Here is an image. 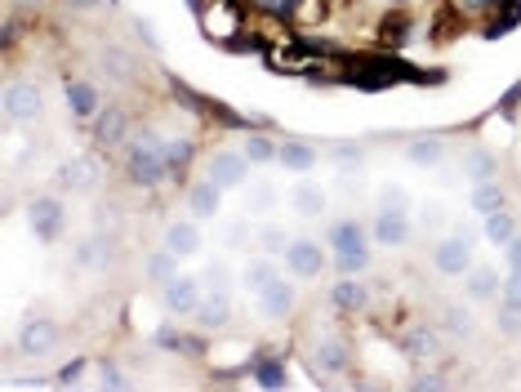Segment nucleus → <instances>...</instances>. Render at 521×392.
Instances as JSON below:
<instances>
[{
  "label": "nucleus",
  "mask_w": 521,
  "mask_h": 392,
  "mask_svg": "<svg viewBox=\"0 0 521 392\" xmlns=\"http://www.w3.org/2000/svg\"><path fill=\"white\" fill-rule=\"evenodd\" d=\"M67 108H72L76 116H85V120H90V116L103 112V99H99V90H94V85L72 81V85H67Z\"/></svg>",
  "instance_id": "a878e982"
},
{
  "label": "nucleus",
  "mask_w": 521,
  "mask_h": 392,
  "mask_svg": "<svg viewBox=\"0 0 521 392\" xmlns=\"http://www.w3.org/2000/svg\"><path fill=\"white\" fill-rule=\"evenodd\" d=\"M192 157H197V148H192L188 139H174V143H165V166H169V174H183V169L192 166Z\"/></svg>",
  "instance_id": "c9c22d12"
},
{
  "label": "nucleus",
  "mask_w": 521,
  "mask_h": 392,
  "mask_svg": "<svg viewBox=\"0 0 521 392\" xmlns=\"http://www.w3.org/2000/svg\"><path fill=\"white\" fill-rule=\"evenodd\" d=\"M334 161H339V169H357L362 166V148L357 143H334Z\"/></svg>",
  "instance_id": "37998d69"
},
{
  "label": "nucleus",
  "mask_w": 521,
  "mask_h": 392,
  "mask_svg": "<svg viewBox=\"0 0 521 392\" xmlns=\"http://www.w3.org/2000/svg\"><path fill=\"white\" fill-rule=\"evenodd\" d=\"M459 32V14L450 9V5H441L437 9V27H432V41H450Z\"/></svg>",
  "instance_id": "ea45409f"
},
{
  "label": "nucleus",
  "mask_w": 521,
  "mask_h": 392,
  "mask_svg": "<svg viewBox=\"0 0 521 392\" xmlns=\"http://www.w3.org/2000/svg\"><path fill=\"white\" fill-rule=\"evenodd\" d=\"M352 366V352H348V343L339 335H325L316 339L313 348V370H321V375H343Z\"/></svg>",
  "instance_id": "ddd939ff"
},
{
  "label": "nucleus",
  "mask_w": 521,
  "mask_h": 392,
  "mask_svg": "<svg viewBox=\"0 0 521 392\" xmlns=\"http://www.w3.org/2000/svg\"><path fill=\"white\" fill-rule=\"evenodd\" d=\"M99 178V161L94 157H76V161H67V166L58 169V183L63 187H90Z\"/></svg>",
  "instance_id": "cd10ccee"
},
{
  "label": "nucleus",
  "mask_w": 521,
  "mask_h": 392,
  "mask_svg": "<svg viewBox=\"0 0 521 392\" xmlns=\"http://www.w3.org/2000/svg\"><path fill=\"white\" fill-rule=\"evenodd\" d=\"M218 206H223V187H218L209 174L188 187V210H192V219H214Z\"/></svg>",
  "instance_id": "f3484780"
},
{
  "label": "nucleus",
  "mask_w": 521,
  "mask_h": 392,
  "mask_svg": "<svg viewBox=\"0 0 521 392\" xmlns=\"http://www.w3.org/2000/svg\"><path fill=\"white\" fill-rule=\"evenodd\" d=\"M103 384H107V388H121V375H116L111 366H103Z\"/></svg>",
  "instance_id": "603ef678"
},
{
  "label": "nucleus",
  "mask_w": 521,
  "mask_h": 392,
  "mask_svg": "<svg viewBox=\"0 0 521 392\" xmlns=\"http://www.w3.org/2000/svg\"><path fill=\"white\" fill-rule=\"evenodd\" d=\"M290 241H294V236H290L285 227H276V224H267L259 232V250H263V254H272V259H276V254H285V250H290Z\"/></svg>",
  "instance_id": "e433bc0d"
},
{
  "label": "nucleus",
  "mask_w": 521,
  "mask_h": 392,
  "mask_svg": "<svg viewBox=\"0 0 521 392\" xmlns=\"http://www.w3.org/2000/svg\"><path fill=\"white\" fill-rule=\"evenodd\" d=\"M401 348H406L410 357H432V352H437V335H432V330H410V335L401 339Z\"/></svg>",
  "instance_id": "58836bf2"
},
{
  "label": "nucleus",
  "mask_w": 521,
  "mask_h": 392,
  "mask_svg": "<svg viewBox=\"0 0 521 392\" xmlns=\"http://www.w3.org/2000/svg\"><path fill=\"white\" fill-rule=\"evenodd\" d=\"M206 290H232V277H227V263H209L206 268Z\"/></svg>",
  "instance_id": "a18cd8bd"
},
{
  "label": "nucleus",
  "mask_w": 521,
  "mask_h": 392,
  "mask_svg": "<svg viewBox=\"0 0 521 392\" xmlns=\"http://www.w3.org/2000/svg\"><path fill=\"white\" fill-rule=\"evenodd\" d=\"M276 277H281V268L272 263V254H259V259H250V263H246V272H241V285H246L250 294H263V290H267V285H272Z\"/></svg>",
  "instance_id": "393cba45"
},
{
  "label": "nucleus",
  "mask_w": 521,
  "mask_h": 392,
  "mask_svg": "<svg viewBox=\"0 0 521 392\" xmlns=\"http://www.w3.org/2000/svg\"><path fill=\"white\" fill-rule=\"evenodd\" d=\"M521 18V0H499L495 5V14H490V27H486V36H504V32H513Z\"/></svg>",
  "instance_id": "72a5a7b5"
},
{
  "label": "nucleus",
  "mask_w": 521,
  "mask_h": 392,
  "mask_svg": "<svg viewBox=\"0 0 521 392\" xmlns=\"http://www.w3.org/2000/svg\"><path fill=\"white\" fill-rule=\"evenodd\" d=\"M165 174H169V166H165V143H160L152 129H143V134L130 143V152H125V178L139 183V187H157Z\"/></svg>",
  "instance_id": "7ed1b4c3"
},
{
  "label": "nucleus",
  "mask_w": 521,
  "mask_h": 392,
  "mask_svg": "<svg viewBox=\"0 0 521 392\" xmlns=\"http://www.w3.org/2000/svg\"><path fill=\"white\" fill-rule=\"evenodd\" d=\"M464 174H468L472 183H490V178L499 174V161H495V152H486V148H472L468 157H464Z\"/></svg>",
  "instance_id": "7c9ffc66"
},
{
  "label": "nucleus",
  "mask_w": 521,
  "mask_h": 392,
  "mask_svg": "<svg viewBox=\"0 0 521 392\" xmlns=\"http://www.w3.org/2000/svg\"><path fill=\"white\" fill-rule=\"evenodd\" d=\"M499 308H513V312H521V268H513V272H508V281H504Z\"/></svg>",
  "instance_id": "a19ab883"
},
{
  "label": "nucleus",
  "mask_w": 521,
  "mask_h": 392,
  "mask_svg": "<svg viewBox=\"0 0 521 392\" xmlns=\"http://www.w3.org/2000/svg\"><path fill=\"white\" fill-rule=\"evenodd\" d=\"M343 81L357 90H383L397 81H419V72L406 67L397 54H352L343 62Z\"/></svg>",
  "instance_id": "f257e3e1"
},
{
  "label": "nucleus",
  "mask_w": 521,
  "mask_h": 392,
  "mask_svg": "<svg viewBox=\"0 0 521 392\" xmlns=\"http://www.w3.org/2000/svg\"><path fill=\"white\" fill-rule=\"evenodd\" d=\"M255 384L267 392L285 388V366H281V361H259V366H255Z\"/></svg>",
  "instance_id": "4c0bfd02"
},
{
  "label": "nucleus",
  "mask_w": 521,
  "mask_h": 392,
  "mask_svg": "<svg viewBox=\"0 0 521 392\" xmlns=\"http://www.w3.org/2000/svg\"><path fill=\"white\" fill-rule=\"evenodd\" d=\"M272 201H276V187H272V183H259V187L250 192V210H255V215H267Z\"/></svg>",
  "instance_id": "79ce46f5"
},
{
  "label": "nucleus",
  "mask_w": 521,
  "mask_h": 392,
  "mask_svg": "<svg viewBox=\"0 0 521 392\" xmlns=\"http://www.w3.org/2000/svg\"><path fill=\"white\" fill-rule=\"evenodd\" d=\"M495 326H499V335H521V312H513V308H499L495 312Z\"/></svg>",
  "instance_id": "c03bdc74"
},
{
  "label": "nucleus",
  "mask_w": 521,
  "mask_h": 392,
  "mask_svg": "<svg viewBox=\"0 0 521 392\" xmlns=\"http://www.w3.org/2000/svg\"><path fill=\"white\" fill-rule=\"evenodd\" d=\"M276 166L290 169V174H313L316 148L313 143H299V139H285V143H276Z\"/></svg>",
  "instance_id": "a211bd4d"
},
{
  "label": "nucleus",
  "mask_w": 521,
  "mask_h": 392,
  "mask_svg": "<svg viewBox=\"0 0 521 392\" xmlns=\"http://www.w3.org/2000/svg\"><path fill=\"white\" fill-rule=\"evenodd\" d=\"M504 201H508V196H504V187H499L495 178H490V183H472V201H468V206L481 215V219H486V215H495V210H504Z\"/></svg>",
  "instance_id": "c756f323"
},
{
  "label": "nucleus",
  "mask_w": 521,
  "mask_h": 392,
  "mask_svg": "<svg viewBox=\"0 0 521 392\" xmlns=\"http://www.w3.org/2000/svg\"><path fill=\"white\" fill-rule=\"evenodd\" d=\"M125 129H130V116L121 112V108H103V112L94 116V143L99 148H116V143H125Z\"/></svg>",
  "instance_id": "6ab92c4d"
},
{
  "label": "nucleus",
  "mask_w": 521,
  "mask_h": 392,
  "mask_svg": "<svg viewBox=\"0 0 521 392\" xmlns=\"http://www.w3.org/2000/svg\"><path fill=\"white\" fill-rule=\"evenodd\" d=\"M313 62H316V50L304 45V41H294V36L267 45V67H276V72H308Z\"/></svg>",
  "instance_id": "f8f14e48"
},
{
  "label": "nucleus",
  "mask_w": 521,
  "mask_h": 392,
  "mask_svg": "<svg viewBox=\"0 0 521 392\" xmlns=\"http://www.w3.org/2000/svg\"><path fill=\"white\" fill-rule=\"evenodd\" d=\"M410 23H415L410 14H388V18L379 23V45H392V50H401V45L410 41V32H415Z\"/></svg>",
  "instance_id": "c85d7f7f"
},
{
  "label": "nucleus",
  "mask_w": 521,
  "mask_h": 392,
  "mask_svg": "<svg viewBox=\"0 0 521 392\" xmlns=\"http://www.w3.org/2000/svg\"><path fill=\"white\" fill-rule=\"evenodd\" d=\"M201 303H206V281L174 277L165 285V312H169V317H197Z\"/></svg>",
  "instance_id": "9d476101"
},
{
  "label": "nucleus",
  "mask_w": 521,
  "mask_h": 392,
  "mask_svg": "<svg viewBox=\"0 0 521 392\" xmlns=\"http://www.w3.org/2000/svg\"><path fill=\"white\" fill-rule=\"evenodd\" d=\"M370 232H365L357 219H339V224L330 227V236H325V245L334 250V268L343 272V277H357L370 268V241H365Z\"/></svg>",
  "instance_id": "f03ea898"
},
{
  "label": "nucleus",
  "mask_w": 521,
  "mask_h": 392,
  "mask_svg": "<svg viewBox=\"0 0 521 392\" xmlns=\"http://www.w3.org/2000/svg\"><path fill=\"white\" fill-rule=\"evenodd\" d=\"M223 236H227V245H246V241H250V224H246V219H236V224H227Z\"/></svg>",
  "instance_id": "09e8293b"
},
{
  "label": "nucleus",
  "mask_w": 521,
  "mask_h": 392,
  "mask_svg": "<svg viewBox=\"0 0 521 392\" xmlns=\"http://www.w3.org/2000/svg\"><path fill=\"white\" fill-rule=\"evenodd\" d=\"M446 326H450L455 335H464V339L472 335V317L464 312V308H446Z\"/></svg>",
  "instance_id": "49530a36"
},
{
  "label": "nucleus",
  "mask_w": 521,
  "mask_h": 392,
  "mask_svg": "<svg viewBox=\"0 0 521 392\" xmlns=\"http://www.w3.org/2000/svg\"><path fill=\"white\" fill-rule=\"evenodd\" d=\"M41 112H45L41 85L14 81V85L5 90V120H9V125H32V120H41Z\"/></svg>",
  "instance_id": "39448f33"
},
{
  "label": "nucleus",
  "mask_w": 521,
  "mask_h": 392,
  "mask_svg": "<svg viewBox=\"0 0 521 392\" xmlns=\"http://www.w3.org/2000/svg\"><path fill=\"white\" fill-rule=\"evenodd\" d=\"M67 5H72V9H94L99 0H67Z\"/></svg>",
  "instance_id": "864d4df0"
},
{
  "label": "nucleus",
  "mask_w": 521,
  "mask_h": 392,
  "mask_svg": "<svg viewBox=\"0 0 521 392\" xmlns=\"http://www.w3.org/2000/svg\"><path fill=\"white\" fill-rule=\"evenodd\" d=\"M27 224H32V236L36 241H58L63 236V227H67V210H63V201H53V196H36V201H27Z\"/></svg>",
  "instance_id": "0eeeda50"
},
{
  "label": "nucleus",
  "mask_w": 521,
  "mask_h": 392,
  "mask_svg": "<svg viewBox=\"0 0 521 392\" xmlns=\"http://www.w3.org/2000/svg\"><path fill=\"white\" fill-rule=\"evenodd\" d=\"M165 250H174L178 259H192V254H201V232L192 224H169L165 227Z\"/></svg>",
  "instance_id": "5701e85b"
},
{
  "label": "nucleus",
  "mask_w": 521,
  "mask_h": 392,
  "mask_svg": "<svg viewBox=\"0 0 521 392\" xmlns=\"http://www.w3.org/2000/svg\"><path fill=\"white\" fill-rule=\"evenodd\" d=\"M232 321V290H206V303L197 308L201 330H223Z\"/></svg>",
  "instance_id": "dca6fc26"
},
{
  "label": "nucleus",
  "mask_w": 521,
  "mask_h": 392,
  "mask_svg": "<svg viewBox=\"0 0 521 392\" xmlns=\"http://www.w3.org/2000/svg\"><path fill=\"white\" fill-rule=\"evenodd\" d=\"M513 236H517V219H513L508 210L486 215V241H490V245H508Z\"/></svg>",
  "instance_id": "473e14b6"
},
{
  "label": "nucleus",
  "mask_w": 521,
  "mask_h": 392,
  "mask_svg": "<svg viewBox=\"0 0 521 392\" xmlns=\"http://www.w3.org/2000/svg\"><path fill=\"white\" fill-rule=\"evenodd\" d=\"M157 348H174V352H178V348H188V339L174 335L169 326H160V330H157Z\"/></svg>",
  "instance_id": "8fccbe9b"
},
{
  "label": "nucleus",
  "mask_w": 521,
  "mask_h": 392,
  "mask_svg": "<svg viewBox=\"0 0 521 392\" xmlns=\"http://www.w3.org/2000/svg\"><path fill=\"white\" fill-rule=\"evenodd\" d=\"M246 23H250V14H246L241 0H209V9H206V36L209 41L236 45L241 32H246Z\"/></svg>",
  "instance_id": "20e7f679"
},
{
  "label": "nucleus",
  "mask_w": 521,
  "mask_h": 392,
  "mask_svg": "<svg viewBox=\"0 0 521 392\" xmlns=\"http://www.w3.org/2000/svg\"><path fill=\"white\" fill-rule=\"evenodd\" d=\"M281 259L299 281H316L325 272V245H316V236H294Z\"/></svg>",
  "instance_id": "6e6552de"
},
{
  "label": "nucleus",
  "mask_w": 521,
  "mask_h": 392,
  "mask_svg": "<svg viewBox=\"0 0 521 392\" xmlns=\"http://www.w3.org/2000/svg\"><path fill=\"white\" fill-rule=\"evenodd\" d=\"M241 152H246L250 166H272V161H276V143L263 139V134H250V139L241 143Z\"/></svg>",
  "instance_id": "f704fd0d"
},
{
  "label": "nucleus",
  "mask_w": 521,
  "mask_h": 392,
  "mask_svg": "<svg viewBox=\"0 0 521 392\" xmlns=\"http://www.w3.org/2000/svg\"><path fill=\"white\" fill-rule=\"evenodd\" d=\"M58 348V326L53 321H27L23 330H18V352L23 357H45V352H53Z\"/></svg>",
  "instance_id": "4468645a"
},
{
  "label": "nucleus",
  "mask_w": 521,
  "mask_h": 392,
  "mask_svg": "<svg viewBox=\"0 0 521 392\" xmlns=\"http://www.w3.org/2000/svg\"><path fill=\"white\" fill-rule=\"evenodd\" d=\"M259 308H263V317L267 321H281V317H290L294 312V285H285V281L276 277L267 290L259 294Z\"/></svg>",
  "instance_id": "aec40b11"
},
{
  "label": "nucleus",
  "mask_w": 521,
  "mask_h": 392,
  "mask_svg": "<svg viewBox=\"0 0 521 392\" xmlns=\"http://www.w3.org/2000/svg\"><path fill=\"white\" fill-rule=\"evenodd\" d=\"M81 375H85V361H72V366H63V370H58V379H53V384H63V388H72V384H76Z\"/></svg>",
  "instance_id": "de8ad7c7"
},
{
  "label": "nucleus",
  "mask_w": 521,
  "mask_h": 392,
  "mask_svg": "<svg viewBox=\"0 0 521 392\" xmlns=\"http://www.w3.org/2000/svg\"><path fill=\"white\" fill-rule=\"evenodd\" d=\"M206 174L223 192H232V187H246V183H250V161H246V152H214Z\"/></svg>",
  "instance_id": "9b49d317"
},
{
  "label": "nucleus",
  "mask_w": 521,
  "mask_h": 392,
  "mask_svg": "<svg viewBox=\"0 0 521 392\" xmlns=\"http://www.w3.org/2000/svg\"><path fill=\"white\" fill-rule=\"evenodd\" d=\"M464 290H468V299H477V303H495L504 294V281L495 277V268H468L464 272Z\"/></svg>",
  "instance_id": "412c9836"
},
{
  "label": "nucleus",
  "mask_w": 521,
  "mask_h": 392,
  "mask_svg": "<svg viewBox=\"0 0 521 392\" xmlns=\"http://www.w3.org/2000/svg\"><path fill=\"white\" fill-rule=\"evenodd\" d=\"M504 250H508V268H521V236H513Z\"/></svg>",
  "instance_id": "3c124183"
},
{
  "label": "nucleus",
  "mask_w": 521,
  "mask_h": 392,
  "mask_svg": "<svg viewBox=\"0 0 521 392\" xmlns=\"http://www.w3.org/2000/svg\"><path fill=\"white\" fill-rule=\"evenodd\" d=\"M174 277H178V254L160 245L157 254L148 259V281H152V285H169Z\"/></svg>",
  "instance_id": "2f4dec72"
},
{
  "label": "nucleus",
  "mask_w": 521,
  "mask_h": 392,
  "mask_svg": "<svg viewBox=\"0 0 521 392\" xmlns=\"http://www.w3.org/2000/svg\"><path fill=\"white\" fill-rule=\"evenodd\" d=\"M432 263H437V272L441 277H464L472 268V241L464 232H455V236H441L437 241V250H432Z\"/></svg>",
  "instance_id": "1a4fd4ad"
},
{
  "label": "nucleus",
  "mask_w": 521,
  "mask_h": 392,
  "mask_svg": "<svg viewBox=\"0 0 521 392\" xmlns=\"http://www.w3.org/2000/svg\"><path fill=\"white\" fill-rule=\"evenodd\" d=\"M285 18H290L299 32H313V27H321V23L330 18V0H290Z\"/></svg>",
  "instance_id": "4be33fe9"
},
{
  "label": "nucleus",
  "mask_w": 521,
  "mask_h": 392,
  "mask_svg": "<svg viewBox=\"0 0 521 392\" xmlns=\"http://www.w3.org/2000/svg\"><path fill=\"white\" fill-rule=\"evenodd\" d=\"M330 308H334V312H343V317H357V312L370 308V290H365L357 277L334 281V290H330Z\"/></svg>",
  "instance_id": "2eb2a0df"
},
{
  "label": "nucleus",
  "mask_w": 521,
  "mask_h": 392,
  "mask_svg": "<svg viewBox=\"0 0 521 392\" xmlns=\"http://www.w3.org/2000/svg\"><path fill=\"white\" fill-rule=\"evenodd\" d=\"M441 157H446V143H441V139H432V134H428V139H410V143H406V161L419 166V169H437V166H441Z\"/></svg>",
  "instance_id": "b1692460"
},
{
  "label": "nucleus",
  "mask_w": 521,
  "mask_h": 392,
  "mask_svg": "<svg viewBox=\"0 0 521 392\" xmlns=\"http://www.w3.org/2000/svg\"><path fill=\"white\" fill-rule=\"evenodd\" d=\"M325 187L321 183H299L294 187V215H304V219H321L325 215Z\"/></svg>",
  "instance_id": "bb28decb"
},
{
  "label": "nucleus",
  "mask_w": 521,
  "mask_h": 392,
  "mask_svg": "<svg viewBox=\"0 0 521 392\" xmlns=\"http://www.w3.org/2000/svg\"><path fill=\"white\" fill-rule=\"evenodd\" d=\"M370 236H374L379 245H388V250L406 245V241H410V215H406V201H383L379 215H374V224H370Z\"/></svg>",
  "instance_id": "423d86ee"
}]
</instances>
